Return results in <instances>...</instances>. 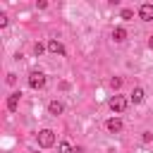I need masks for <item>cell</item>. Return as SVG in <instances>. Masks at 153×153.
I'll return each mask as SVG.
<instances>
[{"label": "cell", "instance_id": "cell-1", "mask_svg": "<svg viewBox=\"0 0 153 153\" xmlns=\"http://www.w3.org/2000/svg\"><path fill=\"white\" fill-rule=\"evenodd\" d=\"M53 143H55V131L41 129V131H38V146H41V148H50Z\"/></svg>", "mask_w": 153, "mask_h": 153}, {"label": "cell", "instance_id": "cell-2", "mask_svg": "<svg viewBox=\"0 0 153 153\" xmlns=\"http://www.w3.org/2000/svg\"><path fill=\"white\" fill-rule=\"evenodd\" d=\"M29 86L31 88H43L45 86V74L43 72H31L29 74Z\"/></svg>", "mask_w": 153, "mask_h": 153}, {"label": "cell", "instance_id": "cell-3", "mask_svg": "<svg viewBox=\"0 0 153 153\" xmlns=\"http://www.w3.org/2000/svg\"><path fill=\"white\" fill-rule=\"evenodd\" d=\"M110 110H115V112H124V110H127V100H124L122 96H112V98H110Z\"/></svg>", "mask_w": 153, "mask_h": 153}, {"label": "cell", "instance_id": "cell-4", "mask_svg": "<svg viewBox=\"0 0 153 153\" xmlns=\"http://www.w3.org/2000/svg\"><path fill=\"white\" fill-rule=\"evenodd\" d=\"M139 17H141L143 22H151V19H153V5H151V2H143V5L139 7Z\"/></svg>", "mask_w": 153, "mask_h": 153}, {"label": "cell", "instance_id": "cell-5", "mask_svg": "<svg viewBox=\"0 0 153 153\" xmlns=\"http://www.w3.org/2000/svg\"><path fill=\"white\" fill-rule=\"evenodd\" d=\"M50 53H55V55H65V45L60 43V41H55V38H50L48 41V45H45Z\"/></svg>", "mask_w": 153, "mask_h": 153}, {"label": "cell", "instance_id": "cell-6", "mask_svg": "<svg viewBox=\"0 0 153 153\" xmlns=\"http://www.w3.org/2000/svg\"><path fill=\"white\" fill-rule=\"evenodd\" d=\"M105 127H108V131L117 134V131H122V120H120V117H110V120L105 122Z\"/></svg>", "mask_w": 153, "mask_h": 153}, {"label": "cell", "instance_id": "cell-7", "mask_svg": "<svg viewBox=\"0 0 153 153\" xmlns=\"http://www.w3.org/2000/svg\"><path fill=\"white\" fill-rule=\"evenodd\" d=\"M19 96H22V93H10V96H7V110H10V112H14V110L19 108Z\"/></svg>", "mask_w": 153, "mask_h": 153}, {"label": "cell", "instance_id": "cell-8", "mask_svg": "<svg viewBox=\"0 0 153 153\" xmlns=\"http://www.w3.org/2000/svg\"><path fill=\"white\" fill-rule=\"evenodd\" d=\"M62 110H65V105H62L60 100H50V103H48V112H50V115H60Z\"/></svg>", "mask_w": 153, "mask_h": 153}, {"label": "cell", "instance_id": "cell-9", "mask_svg": "<svg viewBox=\"0 0 153 153\" xmlns=\"http://www.w3.org/2000/svg\"><path fill=\"white\" fill-rule=\"evenodd\" d=\"M124 38H127V31H124L122 26H117V29H112V41H115V43H122Z\"/></svg>", "mask_w": 153, "mask_h": 153}, {"label": "cell", "instance_id": "cell-10", "mask_svg": "<svg viewBox=\"0 0 153 153\" xmlns=\"http://www.w3.org/2000/svg\"><path fill=\"white\" fill-rule=\"evenodd\" d=\"M129 98H131V103H134V105H139V103L143 100V88H139V86H136V88L131 91V96H129Z\"/></svg>", "mask_w": 153, "mask_h": 153}, {"label": "cell", "instance_id": "cell-11", "mask_svg": "<svg viewBox=\"0 0 153 153\" xmlns=\"http://www.w3.org/2000/svg\"><path fill=\"white\" fill-rule=\"evenodd\" d=\"M60 153H74V148H72L67 141H62V143H60Z\"/></svg>", "mask_w": 153, "mask_h": 153}, {"label": "cell", "instance_id": "cell-12", "mask_svg": "<svg viewBox=\"0 0 153 153\" xmlns=\"http://www.w3.org/2000/svg\"><path fill=\"white\" fill-rule=\"evenodd\" d=\"M110 86H112V88L117 91V88L122 86V79H120V76H112V79H110Z\"/></svg>", "mask_w": 153, "mask_h": 153}, {"label": "cell", "instance_id": "cell-13", "mask_svg": "<svg viewBox=\"0 0 153 153\" xmlns=\"http://www.w3.org/2000/svg\"><path fill=\"white\" fill-rule=\"evenodd\" d=\"M5 81H7V84H10V86H14V84H17V74H14V72H10V74H7V79H5Z\"/></svg>", "mask_w": 153, "mask_h": 153}, {"label": "cell", "instance_id": "cell-14", "mask_svg": "<svg viewBox=\"0 0 153 153\" xmlns=\"http://www.w3.org/2000/svg\"><path fill=\"white\" fill-rule=\"evenodd\" d=\"M120 17H122V19H131V17H134V12H131V10H122V12H120Z\"/></svg>", "mask_w": 153, "mask_h": 153}, {"label": "cell", "instance_id": "cell-15", "mask_svg": "<svg viewBox=\"0 0 153 153\" xmlns=\"http://www.w3.org/2000/svg\"><path fill=\"white\" fill-rule=\"evenodd\" d=\"M43 50H45V45H41V43L33 45V53H36V55H43Z\"/></svg>", "mask_w": 153, "mask_h": 153}, {"label": "cell", "instance_id": "cell-16", "mask_svg": "<svg viewBox=\"0 0 153 153\" xmlns=\"http://www.w3.org/2000/svg\"><path fill=\"white\" fill-rule=\"evenodd\" d=\"M141 139H143V141H146V143H148V141H151V139H153V134H151V131H143V136H141Z\"/></svg>", "mask_w": 153, "mask_h": 153}, {"label": "cell", "instance_id": "cell-17", "mask_svg": "<svg viewBox=\"0 0 153 153\" xmlns=\"http://www.w3.org/2000/svg\"><path fill=\"white\" fill-rule=\"evenodd\" d=\"M0 26H7V17H5L2 12H0Z\"/></svg>", "mask_w": 153, "mask_h": 153}, {"label": "cell", "instance_id": "cell-18", "mask_svg": "<svg viewBox=\"0 0 153 153\" xmlns=\"http://www.w3.org/2000/svg\"><path fill=\"white\" fill-rule=\"evenodd\" d=\"M148 45H151V50H153V36H151V38H148Z\"/></svg>", "mask_w": 153, "mask_h": 153}, {"label": "cell", "instance_id": "cell-19", "mask_svg": "<svg viewBox=\"0 0 153 153\" xmlns=\"http://www.w3.org/2000/svg\"><path fill=\"white\" fill-rule=\"evenodd\" d=\"M33 153H38V151H33Z\"/></svg>", "mask_w": 153, "mask_h": 153}]
</instances>
